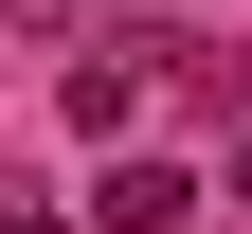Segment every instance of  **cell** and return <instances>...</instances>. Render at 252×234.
Wrapping results in <instances>:
<instances>
[{
    "label": "cell",
    "instance_id": "1",
    "mask_svg": "<svg viewBox=\"0 0 252 234\" xmlns=\"http://www.w3.org/2000/svg\"><path fill=\"white\" fill-rule=\"evenodd\" d=\"M180 198H198L180 162H108V198H90V216H108V234H180Z\"/></svg>",
    "mask_w": 252,
    "mask_h": 234
},
{
    "label": "cell",
    "instance_id": "2",
    "mask_svg": "<svg viewBox=\"0 0 252 234\" xmlns=\"http://www.w3.org/2000/svg\"><path fill=\"white\" fill-rule=\"evenodd\" d=\"M0 234H72V216H0Z\"/></svg>",
    "mask_w": 252,
    "mask_h": 234
},
{
    "label": "cell",
    "instance_id": "3",
    "mask_svg": "<svg viewBox=\"0 0 252 234\" xmlns=\"http://www.w3.org/2000/svg\"><path fill=\"white\" fill-rule=\"evenodd\" d=\"M234 198H252V162H234Z\"/></svg>",
    "mask_w": 252,
    "mask_h": 234
}]
</instances>
